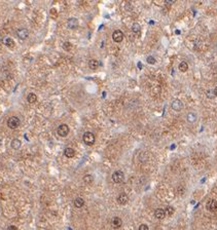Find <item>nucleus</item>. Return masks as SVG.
Returning <instances> with one entry per match:
<instances>
[{"label":"nucleus","instance_id":"f257e3e1","mask_svg":"<svg viewBox=\"0 0 217 230\" xmlns=\"http://www.w3.org/2000/svg\"><path fill=\"white\" fill-rule=\"evenodd\" d=\"M20 124H21V120H20V118L15 117V116H11L7 119V126L11 130L18 129L20 126Z\"/></svg>","mask_w":217,"mask_h":230},{"label":"nucleus","instance_id":"f03ea898","mask_svg":"<svg viewBox=\"0 0 217 230\" xmlns=\"http://www.w3.org/2000/svg\"><path fill=\"white\" fill-rule=\"evenodd\" d=\"M82 140H84V142H85L87 145L92 146V145L95 143V141H96V137H95V135H94L93 133H91V132H87V133L84 134Z\"/></svg>","mask_w":217,"mask_h":230},{"label":"nucleus","instance_id":"7ed1b4c3","mask_svg":"<svg viewBox=\"0 0 217 230\" xmlns=\"http://www.w3.org/2000/svg\"><path fill=\"white\" fill-rule=\"evenodd\" d=\"M124 180V174L121 171H115L112 174V181L116 184H120L122 183Z\"/></svg>","mask_w":217,"mask_h":230},{"label":"nucleus","instance_id":"20e7f679","mask_svg":"<svg viewBox=\"0 0 217 230\" xmlns=\"http://www.w3.org/2000/svg\"><path fill=\"white\" fill-rule=\"evenodd\" d=\"M69 126L67 124H61L59 125V127L57 129V133L60 137H66L69 134Z\"/></svg>","mask_w":217,"mask_h":230},{"label":"nucleus","instance_id":"39448f33","mask_svg":"<svg viewBox=\"0 0 217 230\" xmlns=\"http://www.w3.org/2000/svg\"><path fill=\"white\" fill-rule=\"evenodd\" d=\"M112 39L114 42H121L122 39H123V33L121 30H115L113 33H112Z\"/></svg>","mask_w":217,"mask_h":230},{"label":"nucleus","instance_id":"423d86ee","mask_svg":"<svg viewBox=\"0 0 217 230\" xmlns=\"http://www.w3.org/2000/svg\"><path fill=\"white\" fill-rule=\"evenodd\" d=\"M171 107H172V109L174 111H181L182 108L184 107V105H183V103L180 100H174L172 102V104H171Z\"/></svg>","mask_w":217,"mask_h":230},{"label":"nucleus","instance_id":"0eeeda50","mask_svg":"<svg viewBox=\"0 0 217 230\" xmlns=\"http://www.w3.org/2000/svg\"><path fill=\"white\" fill-rule=\"evenodd\" d=\"M16 35H18V37H19L20 39L24 40V39H26V38L28 37V35H29V31H28L26 28H20V29H18V31H16Z\"/></svg>","mask_w":217,"mask_h":230},{"label":"nucleus","instance_id":"6e6552de","mask_svg":"<svg viewBox=\"0 0 217 230\" xmlns=\"http://www.w3.org/2000/svg\"><path fill=\"white\" fill-rule=\"evenodd\" d=\"M121 225H122V220L119 217H114L111 220V226H112V228L118 229V228L121 227Z\"/></svg>","mask_w":217,"mask_h":230},{"label":"nucleus","instance_id":"1a4fd4ad","mask_svg":"<svg viewBox=\"0 0 217 230\" xmlns=\"http://www.w3.org/2000/svg\"><path fill=\"white\" fill-rule=\"evenodd\" d=\"M207 210L210 212H216L217 211V200L215 199H210L206 206Z\"/></svg>","mask_w":217,"mask_h":230},{"label":"nucleus","instance_id":"9d476101","mask_svg":"<svg viewBox=\"0 0 217 230\" xmlns=\"http://www.w3.org/2000/svg\"><path fill=\"white\" fill-rule=\"evenodd\" d=\"M78 26V20L75 18H70L67 21V27L69 29H75Z\"/></svg>","mask_w":217,"mask_h":230},{"label":"nucleus","instance_id":"9b49d317","mask_svg":"<svg viewBox=\"0 0 217 230\" xmlns=\"http://www.w3.org/2000/svg\"><path fill=\"white\" fill-rule=\"evenodd\" d=\"M117 201H118L119 205H122L123 206V205H126L129 201V197H128V195L126 193H120L117 196Z\"/></svg>","mask_w":217,"mask_h":230},{"label":"nucleus","instance_id":"f8f14e48","mask_svg":"<svg viewBox=\"0 0 217 230\" xmlns=\"http://www.w3.org/2000/svg\"><path fill=\"white\" fill-rule=\"evenodd\" d=\"M165 216H166V213H165V211H164L163 209H156V210L154 211V217H155L156 219H158V220H163V219L165 218Z\"/></svg>","mask_w":217,"mask_h":230},{"label":"nucleus","instance_id":"ddd939ff","mask_svg":"<svg viewBox=\"0 0 217 230\" xmlns=\"http://www.w3.org/2000/svg\"><path fill=\"white\" fill-rule=\"evenodd\" d=\"M73 205H74L75 208L80 209V208H82V207L85 206V200H84L81 197H76V198L74 199V201H73Z\"/></svg>","mask_w":217,"mask_h":230},{"label":"nucleus","instance_id":"4468645a","mask_svg":"<svg viewBox=\"0 0 217 230\" xmlns=\"http://www.w3.org/2000/svg\"><path fill=\"white\" fill-rule=\"evenodd\" d=\"M10 146H11V148H12V149L18 150V149H20V148H21V146H22V142H21L19 139H13V140L11 141Z\"/></svg>","mask_w":217,"mask_h":230},{"label":"nucleus","instance_id":"2eb2a0df","mask_svg":"<svg viewBox=\"0 0 217 230\" xmlns=\"http://www.w3.org/2000/svg\"><path fill=\"white\" fill-rule=\"evenodd\" d=\"M64 155H65L66 157H68V158H72V157L75 155V151H74L73 148L68 147V148H66V149L64 150Z\"/></svg>","mask_w":217,"mask_h":230},{"label":"nucleus","instance_id":"dca6fc26","mask_svg":"<svg viewBox=\"0 0 217 230\" xmlns=\"http://www.w3.org/2000/svg\"><path fill=\"white\" fill-rule=\"evenodd\" d=\"M186 118H187V121H188V122H190V123H194V122H195V121L197 120L198 116H197V114H196L195 112H189V113L187 114Z\"/></svg>","mask_w":217,"mask_h":230},{"label":"nucleus","instance_id":"f3484780","mask_svg":"<svg viewBox=\"0 0 217 230\" xmlns=\"http://www.w3.org/2000/svg\"><path fill=\"white\" fill-rule=\"evenodd\" d=\"M99 65H100V63L97 60H90L89 61V67L93 70H96L99 67Z\"/></svg>","mask_w":217,"mask_h":230},{"label":"nucleus","instance_id":"a211bd4d","mask_svg":"<svg viewBox=\"0 0 217 230\" xmlns=\"http://www.w3.org/2000/svg\"><path fill=\"white\" fill-rule=\"evenodd\" d=\"M36 100H37V96H36L34 92H30V93L27 96V101H28V103H30V104L35 103Z\"/></svg>","mask_w":217,"mask_h":230},{"label":"nucleus","instance_id":"6ab92c4d","mask_svg":"<svg viewBox=\"0 0 217 230\" xmlns=\"http://www.w3.org/2000/svg\"><path fill=\"white\" fill-rule=\"evenodd\" d=\"M4 44H5L7 47L12 48V47L14 46V41H13V39H12V38L7 37V38H5V40H4Z\"/></svg>","mask_w":217,"mask_h":230},{"label":"nucleus","instance_id":"aec40b11","mask_svg":"<svg viewBox=\"0 0 217 230\" xmlns=\"http://www.w3.org/2000/svg\"><path fill=\"white\" fill-rule=\"evenodd\" d=\"M178 68H179V71H181V72H186V71L188 70V64H187L186 62L182 61V62L179 64Z\"/></svg>","mask_w":217,"mask_h":230},{"label":"nucleus","instance_id":"412c9836","mask_svg":"<svg viewBox=\"0 0 217 230\" xmlns=\"http://www.w3.org/2000/svg\"><path fill=\"white\" fill-rule=\"evenodd\" d=\"M84 182H85L86 184H88V185H91V184L94 182V177H93L92 175H86V176L84 177Z\"/></svg>","mask_w":217,"mask_h":230},{"label":"nucleus","instance_id":"4be33fe9","mask_svg":"<svg viewBox=\"0 0 217 230\" xmlns=\"http://www.w3.org/2000/svg\"><path fill=\"white\" fill-rule=\"evenodd\" d=\"M132 31H133L134 33H136V34H140V32H141V27H140V25H139L138 23H134L133 26H132Z\"/></svg>","mask_w":217,"mask_h":230},{"label":"nucleus","instance_id":"5701e85b","mask_svg":"<svg viewBox=\"0 0 217 230\" xmlns=\"http://www.w3.org/2000/svg\"><path fill=\"white\" fill-rule=\"evenodd\" d=\"M174 212H175V210H174V208L173 207H167L166 208V211H165V213H166V215H168V216H172L173 214H174Z\"/></svg>","mask_w":217,"mask_h":230},{"label":"nucleus","instance_id":"b1692460","mask_svg":"<svg viewBox=\"0 0 217 230\" xmlns=\"http://www.w3.org/2000/svg\"><path fill=\"white\" fill-rule=\"evenodd\" d=\"M63 48H64L65 50H68V52H69V50H71L72 45H71V43H70V42H68V41H67V42H64V43H63Z\"/></svg>","mask_w":217,"mask_h":230},{"label":"nucleus","instance_id":"393cba45","mask_svg":"<svg viewBox=\"0 0 217 230\" xmlns=\"http://www.w3.org/2000/svg\"><path fill=\"white\" fill-rule=\"evenodd\" d=\"M147 63L148 64H150V65H153V64H155V59L153 58V57H151V56H149L148 58H147Z\"/></svg>","mask_w":217,"mask_h":230},{"label":"nucleus","instance_id":"a878e982","mask_svg":"<svg viewBox=\"0 0 217 230\" xmlns=\"http://www.w3.org/2000/svg\"><path fill=\"white\" fill-rule=\"evenodd\" d=\"M206 95H207V97L209 98V99H213L215 96H214V93H213V90H211V89H208L207 91H206Z\"/></svg>","mask_w":217,"mask_h":230},{"label":"nucleus","instance_id":"bb28decb","mask_svg":"<svg viewBox=\"0 0 217 230\" xmlns=\"http://www.w3.org/2000/svg\"><path fill=\"white\" fill-rule=\"evenodd\" d=\"M139 230H149V228H148V226L146 224H141L139 226Z\"/></svg>","mask_w":217,"mask_h":230},{"label":"nucleus","instance_id":"cd10ccee","mask_svg":"<svg viewBox=\"0 0 217 230\" xmlns=\"http://www.w3.org/2000/svg\"><path fill=\"white\" fill-rule=\"evenodd\" d=\"M7 230H18V227L14 225H10V226H8Z\"/></svg>","mask_w":217,"mask_h":230},{"label":"nucleus","instance_id":"c85d7f7f","mask_svg":"<svg viewBox=\"0 0 217 230\" xmlns=\"http://www.w3.org/2000/svg\"><path fill=\"white\" fill-rule=\"evenodd\" d=\"M153 91H154L155 93H156V92H157V93H160V91H161V87H160V86L154 87V88H153Z\"/></svg>","mask_w":217,"mask_h":230},{"label":"nucleus","instance_id":"c756f323","mask_svg":"<svg viewBox=\"0 0 217 230\" xmlns=\"http://www.w3.org/2000/svg\"><path fill=\"white\" fill-rule=\"evenodd\" d=\"M213 93H214V96H215V97H217V86L214 88V89H213Z\"/></svg>","mask_w":217,"mask_h":230},{"label":"nucleus","instance_id":"7c9ffc66","mask_svg":"<svg viewBox=\"0 0 217 230\" xmlns=\"http://www.w3.org/2000/svg\"><path fill=\"white\" fill-rule=\"evenodd\" d=\"M167 3L168 4H172V3H174V1L173 0H167Z\"/></svg>","mask_w":217,"mask_h":230},{"label":"nucleus","instance_id":"2f4dec72","mask_svg":"<svg viewBox=\"0 0 217 230\" xmlns=\"http://www.w3.org/2000/svg\"><path fill=\"white\" fill-rule=\"evenodd\" d=\"M138 66H139V69H142V64H140V63H139V64H138Z\"/></svg>","mask_w":217,"mask_h":230},{"label":"nucleus","instance_id":"473e14b6","mask_svg":"<svg viewBox=\"0 0 217 230\" xmlns=\"http://www.w3.org/2000/svg\"><path fill=\"white\" fill-rule=\"evenodd\" d=\"M216 46H217V43H216Z\"/></svg>","mask_w":217,"mask_h":230}]
</instances>
